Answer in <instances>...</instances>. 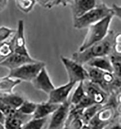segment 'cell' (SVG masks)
Masks as SVG:
<instances>
[{
  "label": "cell",
  "mask_w": 121,
  "mask_h": 129,
  "mask_svg": "<svg viewBox=\"0 0 121 129\" xmlns=\"http://www.w3.org/2000/svg\"><path fill=\"white\" fill-rule=\"evenodd\" d=\"M120 38V33H116L112 30H109L104 39L81 51L73 53L71 59L79 63L84 65L92 58L108 56Z\"/></svg>",
  "instance_id": "6da1fadb"
},
{
  "label": "cell",
  "mask_w": 121,
  "mask_h": 129,
  "mask_svg": "<svg viewBox=\"0 0 121 129\" xmlns=\"http://www.w3.org/2000/svg\"><path fill=\"white\" fill-rule=\"evenodd\" d=\"M113 17L112 15L108 16L98 22L89 26L85 38L78 51H81L104 39L109 31L110 25Z\"/></svg>",
  "instance_id": "7a4b0ae2"
},
{
  "label": "cell",
  "mask_w": 121,
  "mask_h": 129,
  "mask_svg": "<svg viewBox=\"0 0 121 129\" xmlns=\"http://www.w3.org/2000/svg\"><path fill=\"white\" fill-rule=\"evenodd\" d=\"M111 15H113L111 7L101 2L81 17L73 18V26L76 29H83Z\"/></svg>",
  "instance_id": "3957f363"
},
{
  "label": "cell",
  "mask_w": 121,
  "mask_h": 129,
  "mask_svg": "<svg viewBox=\"0 0 121 129\" xmlns=\"http://www.w3.org/2000/svg\"><path fill=\"white\" fill-rule=\"evenodd\" d=\"M46 66L43 61L28 63L17 68L10 70L8 76L20 81L31 82L38 75L41 70Z\"/></svg>",
  "instance_id": "277c9868"
},
{
  "label": "cell",
  "mask_w": 121,
  "mask_h": 129,
  "mask_svg": "<svg viewBox=\"0 0 121 129\" xmlns=\"http://www.w3.org/2000/svg\"><path fill=\"white\" fill-rule=\"evenodd\" d=\"M115 117L113 105L106 104L89 121L87 129L106 128Z\"/></svg>",
  "instance_id": "5b68a950"
},
{
  "label": "cell",
  "mask_w": 121,
  "mask_h": 129,
  "mask_svg": "<svg viewBox=\"0 0 121 129\" xmlns=\"http://www.w3.org/2000/svg\"><path fill=\"white\" fill-rule=\"evenodd\" d=\"M60 59L66 71L69 82L77 83L88 79V74L83 65L63 56H61Z\"/></svg>",
  "instance_id": "8992f818"
},
{
  "label": "cell",
  "mask_w": 121,
  "mask_h": 129,
  "mask_svg": "<svg viewBox=\"0 0 121 129\" xmlns=\"http://www.w3.org/2000/svg\"><path fill=\"white\" fill-rule=\"evenodd\" d=\"M85 94L92 99L95 104L105 105L109 99V95L98 84L89 79L82 81Z\"/></svg>",
  "instance_id": "52a82bcc"
},
{
  "label": "cell",
  "mask_w": 121,
  "mask_h": 129,
  "mask_svg": "<svg viewBox=\"0 0 121 129\" xmlns=\"http://www.w3.org/2000/svg\"><path fill=\"white\" fill-rule=\"evenodd\" d=\"M71 108L70 99L61 104L52 113L49 125V129L64 128V124Z\"/></svg>",
  "instance_id": "ba28073f"
},
{
  "label": "cell",
  "mask_w": 121,
  "mask_h": 129,
  "mask_svg": "<svg viewBox=\"0 0 121 129\" xmlns=\"http://www.w3.org/2000/svg\"><path fill=\"white\" fill-rule=\"evenodd\" d=\"M76 83L68 82L67 84L55 88L49 95V99L47 101L49 103L61 105L68 100L70 92Z\"/></svg>",
  "instance_id": "9c48e42d"
},
{
  "label": "cell",
  "mask_w": 121,
  "mask_h": 129,
  "mask_svg": "<svg viewBox=\"0 0 121 129\" xmlns=\"http://www.w3.org/2000/svg\"><path fill=\"white\" fill-rule=\"evenodd\" d=\"M101 3L99 0H71L69 3L73 18H78Z\"/></svg>",
  "instance_id": "30bf717a"
},
{
  "label": "cell",
  "mask_w": 121,
  "mask_h": 129,
  "mask_svg": "<svg viewBox=\"0 0 121 129\" xmlns=\"http://www.w3.org/2000/svg\"><path fill=\"white\" fill-rule=\"evenodd\" d=\"M31 82L35 89L47 94L55 88L47 72L46 66L41 70Z\"/></svg>",
  "instance_id": "8fae6325"
},
{
  "label": "cell",
  "mask_w": 121,
  "mask_h": 129,
  "mask_svg": "<svg viewBox=\"0 0 121 129\" xmlns=\"http://www.w3.org/2000/svg\"><path fill=\"white\" fill-rule=\"evenodd\" d=\"M37 61V60L31 57L30 55L25 56L14 52L0 63V66L11 70L25 64L35 62Z\"/></svg>",
  "instance_id": "7c38bea8"
},
{
  "label": "cell",
  "mask_w": 121,
  "mask_h": 129,
  "mask_svg": "<svg viewBox=\"0 0 121 129\" xmlns=\"http://www.w3.org/2000/svg\"><path fill=\"white\" fill-rule=\"evenodd\" d=\"M14 52L25 56L30 55L26 46L24 35V23L22 19L18 21L17 29L15 35Z\"/></svg>",
  "instance_id": "4fadbf2b"
},
{
  "label": "cell",
  "mask_w": 121,
  "mask_h": 129,
  "mask_svg": "<svg viewBox=\"0 0 121 129\" xmlns=\"http://www.w3.org/2000/svg\"><path fill=\"white\" fill-rule=\"evenodd\" d=\"M60 105L52 104L46 101L37 104L35 112L33 115L34 118H43L47 117L52 114Z\"/></svg>",
  "instance_id": "5bb4252c"
},
{
  "label": "cell",
  "mask_w": 121,
  "mask_h": 129,
  "mask_svg": "<svg viewBox=\"0 0 121 129\" xmlns=\"http://www.w3.org/2000/svg\"><path fill=\"white\" fill-rule=\"evenodd\" d=\"M85 64L97 68L101 70L113 73V68L108 56L92 58L88 61Z\"/></svg>",
  "instance_id": "9a60e30c"
},
{
  "label": "cell",
  "mask_w": 121,
  "mask_h": 129,
  "mask_svg": "<svg viewBox=\"0 0 121 129\" xmlns=\"http://www.w3.org/2000/svg\"><path fill=\"white\" fill-rule=\"evenodd\" d=\"M33 116H27L22 114L20 116L6 117L4 123L5 129H22L23 125L27 122Z\"/></svg>",
  "instance_id": "2e32d148"
},
{
  "label": "cell",
  "mask_w": 121,
  "mask_h": 129,
  "mask_svg": "<svg viewBox=\"0 0 121 129\" xmlns=\"http://www.w3.org/2000/svg\"><path fill=\"white\" fill-rule=\"evenodd\" d=\"M21 82L19 79L7 76L0 78V95L13 92V89Z\"/></svg>",
  "instance_id": "e0dca14e"
},
{
  "label": "cell",
  "mask_w": 121,
  "mask_h": 129,
  "mask_svg": "<svg viewBox=\"0 0 121 129\" xmlns=\"http://www.w3.org/2000/svg\"><path fill=\"white\" fill-rule=\"evenodd\" d=\"M104 105H105L94 104L83 109L81 117L82 122L83 123L82 129H87V125L88 124L89 121L104 106Z\"/></svg>",
  "instance_id": "ac0fdd59"
},
{
  "label": "cell",
  "mask_w": 121,
  "mask_h": 129,
  "mask_svg": "<svg viewBox=\"0 0 121 129\" xmlns=\"http://www.w3.org/2000/svg\"><path fill=\"white\" fill-rule=\"evenodd\" d=\"M25 99L23 97L13 92L0 95V101L7 105L18 109Z\"/></svg>",
  "instance_id": "d6986e66"
},
{
  "label": "cell",
  "mask_w": 121,
  "mask_h": 129,
  "mask_svg": "<svg viewBox=\"0 0 121 129\" xmlns=\"http://www.w3.org/2000/svg\"><path fill=\"white\" fill-rule=\"evenodd\" d=\"M15 35L10 40L0 43V63L14 52Z\"/></svg>",
  "instance_id": "ffe728a7"
},
{
  "label": "cell",
  "mask_w": 121,
  "mask_h": 129,
  "mask_svg": "<svg viewBox=\"0 0 121 129\" xmlns=\"http://www.w3.org/2000/svg\"><path fill=\"white\" fill-rule=\"evenodd\" d=\"M83 66L87 71L88 79L100 85L103 81L104 73L106 71L86 64H84Z\"/></svg>",
  "instance_id": "44dd1931"
},
{
  "label": "cell",
  "mask_w": 121,
  "mask_h": 129,
  "mask_svg": "<svg viewBox=\"0 0 121 129\" xmlns=\"http://www.w3.org/2000/svg\"><path fill=\"white\" fill-rule=\"evenodd\" d=\"M47 117L34 118L32 117L23 125L22 129H42L47 121Z\"/></svg>",
  "instance_id": "7402d4cb"
},
{
  "label": "cell",
  "mask_w": 121,
  "mask_h": 129,
  "mask_svg": "<svg viewBox=\"0 0 121 129\" xmlns=\"http://www.w3.org/2000/svg\"><path fill=\"white\" fill-rule=\"evenodd\" d=\"M15 2L18 9L26 14L31 12L36 4L35 0H15Z\"/></svg>",
  "instance_id": "603a6c76"
},
{
  "label": "cell",
  "mask_w": 121,
  "mask_h": 129,
  "mask_svg": "<svg viewBox=\"0 0 121 129\" xmlns=\"http://www.w3.org/2000/svg\"><path fill=\"white\" fill-rule=\"evenodd\" d=\"M85 94L83 87L82 81H80L79 82V84L77 88H76L72 97L70 99L71 106H75L77 105Z\"/></svg>",
  "instance_id": "cb8c5ba5"
},
{
  "label": "cell",
  "mask_w": 121,
  "mask_h": 129,
  "mask_svg": "<svg viewBox=\"0 0 121 129\" xmlns=\"http://www.w3.org/2000/svg\"><path fill=\"white\" fill-rule=\"evenodd\" d=\"M37 104L28 100H24L22 104L17 109L21 114L27 116H33Z\"/></svg>",
  "instance_id": "d4e9b609"
},
{
  "label": "cell",
  "mask_w": 121,
  "mask_h": 129,
  "mask_svg": "<svg viewBox=\"0 0 121 129\" xmlns=\"http://www.w3.org/2000/svg\"><path fill=\"white\" fill-rule=\"evenodd\" d=\"M0 110L6 117L20 116L22 115L17 109L7 105L0 101Z\"/></svg>",
  "instance_id": "484cf974"
},
{
  "label": "cell",
  "mask_w": 121,
  "mask_h": 129,
  "mask_svg": "<svg viewBox=\"0 0 121 129\" xmlns=\"http://www.w3.org/2000/svg\"><path fill=\"white\" fill-rule=\"evenodd\" d=\"M16 32V29H13L6 26L0 27V43L7 41Z\"/></svg>",
  "instance_id": "4316f807"
},
{
  "label": "cell",
  "mask_w": 121,
  "mask_h": 129,
  "mask_svg": "<svg viewBox=\"0 0 121 129\" xmlns=\"http://www.w3.org/2000/svg\"><path fill=\"white\" fill-rule=\"evenodd\" d=\"M94 104V102L92 101V99L86 94H85L77 105L75 106H71V107L73 109H84Z\"/></svg>",
  "instance_id": "83f0119b"
},
{
  "label": "cell",
  "mask_w": 121,
  "mask_h": 129,
  "mask_svg": "<svg viewBox=\"0 0 121 129\" xmlns=\"http://www.w3.org/2000/svg\"><path fill=\"white\" fill-rule=\"evenodd\" d=\"M36 3L41 7L45 8L51 9L54 0H35Z\"/></svg>",
  "instance_id": "f1b7e54d"
},
{
  "label": "cell",
  "mask_w": 121,
  "mask_h": 129,
  "mask_svg": "<svg viewBox=\"0 0 121 129\" xmlns=\"http://www.w3.org/2000/svg\"><path fill=\"white\" fill-rule=\"evenodd\" d=\"M111 9L112 11V14L113 17L115 16L116 18H118L119 19H121V6H119L116 4H113L111 7Z\"/></svg>",
  "instance_id": "f546056e"
},
{
  "label": "cell",
  "mask_w": 121,
  "mask_h": 129,
  "mask_svg": "<svg viewBox=\"0 0 121 129\" xmlns=\"http://www.w3.org/2000/svg\"><path fill=\"white\" fill-rule=\"evenodd\" d=\"M71 0H54L52 3V7L54 6H66L69 5L70 2Z\"/></svg>",
  "instance_id": "4dcf8cb0"
},
{
  "label": "cell",
  "mask_w": 121,
  "mask_h": 129,
  "mask_svg": "<svg viewBox=\"0 0 121 129\" xmlns=\"http://www.w3.org/2000/svg\"><path fill=\"white\" fill-rule=\"evenodd\" d=\"M8 0H0V13L6 9Z\"/></svg>",
  "instance_id": "1f68e13d"
},
{
  "label": "cell",
  "mask_w": 121,
  "mask_h": 129,
  "mask_svg": "<svg viewBox=\"0 0 121 129\" xmlns=\"http://www.w3.org/2000/svg\"><path fill=\"white\" fill-rule=\"evenodd\" d=\"M6 116L4 115L3 113L0 110V124H4L6 120Z\"/></svg>",
  "instance_id": "d6a6232c"
},
{
  "label": "cell",
  "mask_w": 121,
  "mask_h": 129,
  "mask_svg": "<svg viewBox=\"0 0 121 129\" xmlns=\"http://www.w3.org/2000/svg\"><path fill=\"white\" fill-rule=\"evenodd\" d=\"M5 129L4 125L3 124H0V129Z\"/></svg>",
  "instance_id": "836d02e7"
}]
</instances>
